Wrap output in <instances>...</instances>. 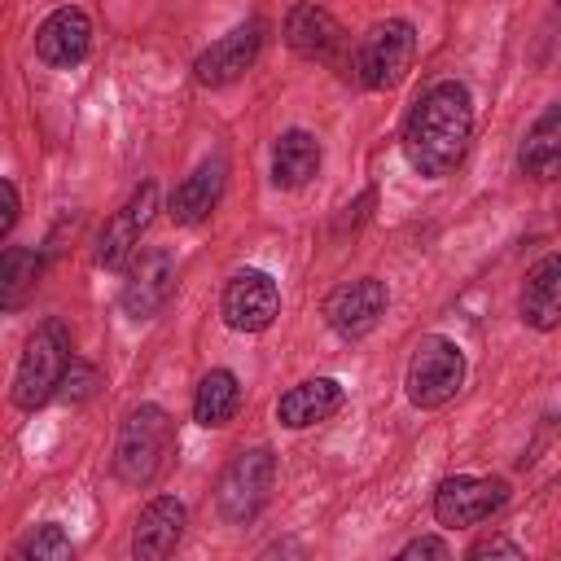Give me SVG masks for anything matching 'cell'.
<instances>
[{"mask_svg": "<svg viewBox=\"0 0 561 561\" xmlns=\"http://www.w3.org/2000/svg\"><path fill=\"white\" fill-rule=\"evenodd\" d=\"M22 561H70L75 557V543L70 535L61 530V522H39L35 530H26L13 548Z\"/></svg>", "mask_w": 561, "mask_h": 561, "instance_id": "cell-23", "label": "cell"}, {"mask_svg": "<svg viewBox=\"0 0 561 561\" xmlns=\"http://www.w3.org/2000/svg\"><path fill=\"white\" fill-rule=\"evenodd\" d=\"M469 561H486V557H508V561H522L526 557V548L517 543V539H508V535H486V539H478V543H469V552H465Z\"/></svg>", "mask_w": 561, "mask_h": 561, "instance_id": "cell-25", "label": "cell"}, {"mask_svg": "<svg viewBox=\"0 0 561 561\" xmlns=\"http://www.w3.org/2000/svg\"><path fill=\"white\" fill-rule=\"evenodd\" d=\"M517 316L535 333L561 329V250L530 263V272L522 280V294H517Z\"/></svg>", "mask_w": 561, "mask_h": 561, "instance_id": "cell-17", "label": "cell"}, {"mask_svg": "<svg viewBox=\"0 0 561 561\" xmlns=\"http://www.w3.org/2000/svg\"><path fill=\"white\" fill-rule=\"evenodd\" d=\"M465 377H469V359H465L460 342L447 337V333H425L412 346V359H408V373H403V390H408L412 408L434 412V408H443V403H451L460 394Z\"/></svg>", "mask_w": 561, "mask_h": 561, "instance_id": "cell-3", "label": "cell"}, {"mask_svg": "<svg viewBox=\"0 0 561 561\" xmlns=\"http://www.w3.org/2000/svg\"><path fill=\"white\" fill-rule=\"evenodd\" d=\"M447 561L451 557V543L447 539H438V535H416V539H408L403 548H399V561Z\"/></svg>", "mask_w": 561, "mask_h": 561, "instance_id": "cell-26", "label": "cell"}, {"mask_svg": "<svg viewBox=\"0 0 561 561\" xmlns=\"http://www.w3.org/2000/svg\"><path fill=\"white\" fill-rule=\"evenodd\" d=\"M96 390H101V373H96V364H88V359L75 355L70 368H66V377H61L57 399H66V403H88Z\"/></svg>", "mask_w": 561, "mask_h": 561, "instance_id": "cell-24", "label": "cell"}, {"mask_svg": "<svg viewBox=\"0 0 561 561\" xmlns=\"http://www.w3.org/2000/svg\"><path fill=\"white\" fill-rule=\"evenodd\" d=\"M153 215H158V184L145 180V184H136V188L127 193V202L105 219V228H101V237H96V263H101L105 272L127 267V263L140 254V237L149 232Z\"/></svg>", "mask_w": 561, "mask_h": 561, "instance_id": "cell-8", "label": "cell"}, {"mask_svg": "<svg viewBox=\"0 0 561 561\" xmlns=\"http://www.w3.org/2000/svg\"><path fill=\"white\" fill-rule=\"evenodd\" d=\"M184 526H188L184 500H175V495H153V500L140 508L136 526H131V557H136V561H162V557H171V552L180 548V539H184Z\"/></svg>", "mask_w": 561, "mask_h": 561, "instance_id": "cell-16", "label": "cell"}, {"mask_svg": "<svg viewBox=\"0 0 561 561\" xmlns=\"http://www.w3.org/2000/svg\"><path fill=\"white\" fill-rule=\"evenodd\" d=\"M75 351H70V329L61 320H44L31 337H26V351L18 359V373H13V403L22 412H35L44 408L57 390H61V377L70 368Z\"/></svg>", "mask_w": 561, "mask_h": 561, "instance_id": "cell-4", "label": "cell"}, {"mask_svg": "<svg viewBox=\"0 0 561 561\" xmlns=\"http://www.w3.org/2000/svg\"><path fill=\"white\" fill-rule=\"evenodd\" d=\"M92 53V18L79 4H61L53 9L39 26H35V57L53 70H70Z\"/></svg>", "mask_w": 561, "mask_h": 561, "instance_id": "cell-14", "label": "cell"}, {"mask_svg": "<svg viewBox=\"0 0 561 561\" xmlns=\"http://www.w3.org/2000/svg\"><path fill=\"white\" fill-rule=\"evenodd\" d=\"M390 307V289L386 280L377 276H355V280H342L329 298H324V324L342 337V342H359L368 337L381 316Z\"/></svg>", "mask_w": 561, "mask_h": 561, "instance_id": "cell-10", "label": "cell"}, {"mask_svg": "<svg viewBox=\"0 0 561 561\" xmlns=\"http://www.w3.org/2000/svg\"><path fill=\"white\" fill-rule=\"evenodd\" d=\"M285 44L302 61H320V66H342V57H346L342 22L316 0H302V4H294L285 13Z\"/></svg>", "mask_w": 561, "mask_h": 561, "instance_id": "cell-13", "label": "cell"}, {"mask_svg": "<svg viewBox=\"0 0 561 561\" xmlns=\"http://www.w3.org/2000/svg\"><path fill=\"white\" fill-rule=\"evenodd\" d=\"M171 294H175V254L162 250V245H153V250H140L127 263V280H123L118 307L131 320H153L167 307Z\"/></svg>", "mask_w": 561, "mask_h": 561, "instance_id": "cell-11", "label": "cell"}, {"mask_svg": "<svg viewBox=\"0 0 561 561\" xmlns=\"http://www.w3.org/2000/svg\"><path fill=\"white\" fill-rule=\"evenodd\" d=\"M219 316L232 333H263L280 316V289L263 267H237L224 280Z\"/></svg>", "mask_w": 561, "mask_h": 561, "instance_id": "cell-9", "label": "cell"}, {"mask_svg": "<svg viewBox=\"0 0 561 561\" xmlns=\"http://www.w3.org/2000/svg\"><path fill=\"white\" fill-rule=\"evenodd\" d=\"M412 57H416V26L408 18H386L355 48V79L368 92H390L408 79Z\"/></svg>", "mask_w": 561, "mask_h": 561, "instance_id": "cell-6", "label": "cell"}, {"mask_svg": "<svg viewBox=\"0 0 561 561\" xmlns=\"http://www.w3.org/2000/svg\"><path fill=\"white\" fill-rule=\"evenodd\" d=\"M224 184H228V162H224L219 153H215V158H202V162L175 184V193H171V202H167L171 224H180V228L206 224V219L215 215L219 197H224Z\"/></svg>", "mask_w": 561, "mask_h": 561, "instance_id": "cell-15", "label": "cell"}, {"mask_svg": "<svg viewBox=\"0 0 561 561\" xmlns=\"http://www.w3.org/2000/svg\"><path fill=\"white\" fill-rule=\"evenodd\" d=\"M552 4H557V9H561V0H552Z\"/></svg>", "mask_w": 561, "mask_h": 561, "instance_id": "cell-28", "label": "cell"}, {"mask_svg": "<svg viewBox=\"0 0 561 561\" xmlns=\"http://www.w3.org/2000/svg\"><path fill=\"white\" fill-rule=\"evenodd\" d=\"M18 210H22V202H18V184H13V180H0V237L13 232Z\"/></svg>", "mask_w": 561, "mask_h": 561, "instance_id": "cell-27", "label": "cell"}, {"mask_svg": "<svg viewBox=\"0 0 561 561\" xmlns=\"http://www.w3.org/2000/svg\"><path fill=\"white\" fill-rule=\"evenodd\" d=\"M342 403H346V386L337 377H307L276 399V421L285 430H311V425L337 416Z\"/></svg>", "mask_w": 561, "mask_h": 561, "instance_id": "cell-18", "label": "cell"}, {"mask_svg": "<svg viewBox=\"0 0 561 561\" xmlns=\"http://www.w3.org/2000/svg\"><path fill=\"white\" fill-rule=\"evenodd\" d=\"M508 482L504 478H482V473H451L434 486V522L443 530H469L491 522L508 504Z\"/></svg>", "mask_w": 561, "mask_h": 561, "instance_id": "cell-7", "label": "cell"}, {"mask_svg": "<svg viewBox=\"0 0 561 561\" xmlns=\"http://www.w3.org/2000/svg\"><path fill=\"white\" fill-rule=\"evenodd\" d=\"M259 53H263V22L250 18V22L232 26L228 35H219L210 48L197 53L193 79H197L202 88H228V83H237V79L259 61Z\"/></svg>", "mask_w": 561, "mask_h": 561, "instance_id": "cell-12", "label": "cell"}, {"mask_svg": "<svg viewBox=\"0 0 561 561\" xmlns=\"http://www.w3.org/2000/svg\"><path fill=\"white\" fill-rule=\"evenodd\" d=\"M320 175V140L302 127H289L272 140V184L276 188H302Z\"/></svg>", "mask_w": 561, "mask_h": 561, "instance_id": "cell-20", "label": "cell"}, {"mask_svg": "<svg viewBox=\"0 0 561 561\" xmlns=\"http://www.w3.org/2000/svg\"><path fill=\"white\" fill-rule=\"evenodd\" d=\"M35 280H39V250L9 245L4 259H0V307L18 311L26 302V294L35 289Z\"/></svg>", "mask_w": 561, "mask_h": 561, "instance_id": "cell-22", "label": "cell"}, {"mask_svg": "<svg viewBox=\"0 0 561 561\" xmlns=\"http://www.w3.org/2000/svg\"><path fill=\"white\" fill-rule=\"evenodd\" d=\"M241 408V381L232 368H210L202 381H197V394H193V421L202 430H224Z\"/></svg>", "mask_w": 561, "mask_h": 561, "instance_id": "cell-21", "label": "cell"}, {"mask_svg": "<svg viewBox=\"0 0 561 561\" xmlns=\"http://www.w3.org/2000/svg\"><path fill=\"white\" fill-rule=\"evenodd\" d=\"M517 167L535 184L561 180V101L557 105H543L539 118L526 127V136L517 145Z\"/></svg>", "mask_w": 561, "mask_h": 561, "instance_id": "cell-19", "label": "cell"}, {"mask_svg": "<svg viewBox=\"0 0 561 561\" xmlns=\"http://www.w3.org/2000/svg\"><path fill=\"white\" fill-rule=\"evenodd\" d=\"M473 140V96L460 79H434L408 110L399 149L421 180H447Z\"/></svg>", "mask_w": 561, "mask_h": 561, "instance_id": "cell-1", "label": "cell"}, {"mask_svg": "<svg viewBox=\"0 0 561 561\" xmlns=\"http://www.w3.org/2000/svg\"><path fill=\"white\" fill-rule=\"evenodd\" d=\"M171 447H175L171 412L158 403H136L123 416L118 438H114V478L123 486H149L167 469Z\"/></svg>", "mask_w": 561, "mask_h": 561, "instance_id": "cell-2", "label": "cell"}, {"mask_svg": "<svg viewBox=\"0 0 561 561\" xmlns=\"http://www.w3.org/2000/svg\"><path fill=\"white\" fill-rule=\"evenodd\" d=\"M272 486H276L272 447H245L224 465V473L215 482V508L228 526H250L267 508Z\"/></svg>", "mask_w": 561, "mask_h": 561, "instance_id": "cell-5", "label": "cell"}]
</instances>
